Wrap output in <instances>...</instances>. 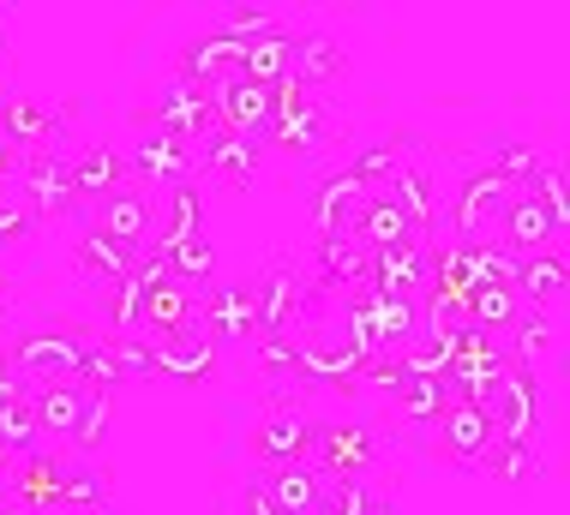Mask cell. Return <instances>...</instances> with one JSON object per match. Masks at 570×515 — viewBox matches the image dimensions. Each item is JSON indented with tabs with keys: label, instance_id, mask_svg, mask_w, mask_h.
<instances>
[{
	"label": "cell",
	"instance_id": "6da1fadb",
	"mask_svg": "<svg viewBox=\"0 0 570 515\" xmlns=\"http://www.w3.org/2000/svg\"><path fill=\"white\" fill-rule=\"evenodd\" d=\"M481 414L492 419V438L534 444V432H541V384H534V372L529 366H504L499 378L487 384Z\"/></svg>",
	"mask_w": 570,
	"mask_h": 515
},
{
	"label": "cell",
	"instance_id": "7a4b0ae2",
	"mask_svg": "<svg viewBox=\"0 0 570 515\" xmlns=\"http://www.w3.org/2000/svg\"><path fill=\"white\" fill-rule=\"evenodd\" d=\"M85 348H90V341H79L72 330H24L19 341H12V378L30 384V389L60 384V378H79Z\"/></svg>",
	"mask_w": 570,
	"mask_h": 515
},
{
	"label": "cell",
	"instance_id": "3957f363",
	"mask_svg": "<svg viewBox=\"0 0 570 515\" xmlns=\"http://www.w3.org/2000/svg\"><path fill=\"white\" fill-rule=\"evenodd\" d=\"M522 192V186H511L499 175V168H481V175H469V186H462V198L451 205V222H456V234H462V246H481L499 234V222H504V210H511V198Z\"/></svg>",
	"mask_w": 570,
	"mask_h": 515
},
{
	"label": "cell",
	"instance_id": "277c9868",
	"mask_svg": "<svg viewBox=\"0 0 570 515\" xmlns=\"http://www.w3.org/2000/svg\"><path fill=\"white\" fill-rule=\"evenodd\" d=\"M283 150L295 156H318L325 150V108L313 102V90H301L295 78H283V85H271V132Z\"/></svg>",
	"mask_w": 570,
	"mask_h": 515
},
{
	"label": "cell",
	"instance_id": "5b68a950",
	"mask_svg": "<svg viewBox=\"0 0 570 515\" xmlns=\"http://www.w3.org/2000/svg\"><path fill=\"white\" fill-rule=\"evenodd\" d=\"M499 240H504L499 252L522 264V258L559 252V246H564V228L547 216V205H541V198L517 192V198H511V210H504V222H499Z\"/></svg>",
	"mask_w": 570,
	"mask_h": 515
},
{
	"label": "cell",
	"instance_id": "8992f818",
	"mask_svg": "<svg viewBox=\"0 0 570 515\" xmlns=\"http://www.w3.org/2000/svg\"><path fill=\"white\" fill-rule=\"evenodd\" d=\"M210 115H217V127L235 132V138H265L271 132V90L235 72L210 90Z\"/></svg>",
	"mask_w": 570,
	"mask_h": 515
},
{
	"label": "cell",
	"instance_id": "52a82bcc",
	"mask_svg": "<svg viewBox=\"0 0 570 515\" xmlns=\"http://www.w3.org/2000/svg\"><path fill=\"white\" fill-rule=\"evenodd\" d=\"M157 132L180 138V145H205L217 132V115H210V90L193 85V78H175L157 102Z\"/></svg>",
	"mask_w": 570,
	"mask_h": 515
},
{
	"label": "cell",
	"instance_id": "ba28073f",
	"mask_svg": "<svg viewBox=\"0 0 570 515\" xmlns=\"http://www.w3.org/2000/svg\"><path fill=\"white\" fill-rule=\"evenodd\" d=\"M313 456H318L313 467L325 479H361L379 456V438L366 426H318L313 432Z\"/></svg>",
	"mask_w": 570,
	"mask_h": 515
},
{
	"label": "cell",
	"instance_id": "9c48e42d",
	"mask_svg": "<svg viewBox=\"0 0 570 515\" xmlns=\"http://www.w3.org/2000/svg\"><path fill=\"white\" fill-rule=\"evenodd\" d=\"M90 228H102L109 240H120L127 252H138V246L150 240V228H157V198L138 192V186H120V192H109L97 205V222Z\"/></svg>",
	"mask_w": 570,
	"mask_h": 515
},
{
	"label": "cell",
	"instance_id": "30bf717a",
	"mask_svg": "<svg viewBox=\"0 0 570 515\" xmlns=\"http://www.w3.org/2000/svg\"><path fill=\"white\" fill-rule=\"evenodd\" d=\"M60 479H67V467L55 456H37V449H30V456L12 462L7 486H12V504L24 515H55L60 509Z\"/></svg>",
	"mask_w": 570,
	"mask_h": 515
},
{
	"label": "cell",
	"instance_id": "8fae6325",
	"mask_svg": "<svg viewBox=\"0 0 570 515\" xmlns=\"http://www.w3.org/2000/svg\"><path fill=\"white\" fill-rule=\"evenodd\" d=\"M313 419L295 414V408H283V414H271L265 426L253 432V456L265 462V467H283V462H306L313 456Z\"/></svg>",
	"mask_w": 570,
	"mask_h": 515
},
{
	"label": "cell",
	"instance_id": "7c38bea8",
	"mask_svg": "<svg viewBox=\"0 0 570 515\" xmlns=\"http://www.w3.org/2000/svg\"><path fill=\"white\" fill-rule=\"evenodd\" d=\"M85 402H90V389L79 378H60V384L30 389V419H37V438H72Z\"/></svg>",
	"mask_w": 570,
	"mask_h": 515
},
{
	"label": "cell",
	"instance_id": "4fadbf2b",
	"mask_svg": "<svg viewBox=\"0 0 570 515\" xmlns=\"http://www.w3.org/2000/svg\"><path fill=\"white\" fill-rule=\"evenodd\" d=\"M258 492L276 504V515H313L318 497H325V474L313 462H283L258 479Z\"/></svg>",
	"mask_w": 570,
	"mask_h": 515
},
{
	"label": "cell",
	"instance_id": "5bb4252c",
	"mask_svg": "<svg viewBox=\"0 0 570 515\" xmlns=\"http://www.w3.org/2000/svg\"><path fill=\"white\" fill-rule=\"evenodd\" d=\"M439 444L451 449L462 467H481V456L492 449V419L481 414V402H451L439 414Z\"/></svg>",
	"mask_w": 570,
	"mask_h": 515
},
{
	"label": "cell",
	"instance_id": "9a60e30c",
	"mask_svg": "<svg viewBox=\"0 0 570 515\" xmlns=\"http://www.w3.org/2000/svg\"><path fill=\"white\" fill-rule=\"evenodd\" d=\"M205 336L217 341H246V336H258V306H253V288L246 283H228V288H210V300H205Z\"/></svg>",
	"mask_w": 570,
	"mask_h": 515
},
{
	"label": "cell",
	"instance_id": "2e32d148",
	"mask_svg": "<svg viewBox=\"0 0 570 515\" xmlns=\"http://www.w3.org/2000/svg\"><path fill=\"white\" fill-rule=\"evenodd\" d=\"M0 138L19 145L24 156H49L55 138H60V120L42 102H30V97H7L0 102Z\"/></svg>",
	"mask_w": 570,
	"mask_h": 515
},
{
	"label": "cell",
	"instance_id": "e0dca14e",
	"mask_svg": "<svg viewBox=\"0 0 570 515\" xmlns=\"http://www.w3.org/2000/svg\"><path fill=\"white\" fill-rule=\"evenodd\" d=\"M19 192H24V205H30V216H49V210H67L72 198V162L60 150H49V156H30V168H24V180H19Z\"/></svg>",
	"mask_w": 570,
	"mask_h": 515
},
{
	"label": "cell",
	"instance_id": "ac0fdd59",
	"mask_svg": "<svg viewBox=\"0 0 570 515\" xmlns=\"http://www.w3.org/2000/svg\"><path fill=\"white\" fill-rule=\"evenodd\" d=\"M366 186L348 175H331L325 186H318V198H313V222H318V240H336V234H354V222H361V205H366Z\"/></svg>",
	"mask_w": 570,
	"mask_h": 515
},
{
	"label": "cell",
	"instance_id": "d6986e66",
	"mask_svg": "<svg viewBox=\"0 0 570 515\" xmlns=\"http://www.w3.org/2000/svg\"><path fill=\"white\" fill-rule=\"evenodd\" d=\"M511 288H517L522 311H547V318H552V306H559V294H564V252L522 258L517 276H511Z\"/></svg>",
	"mask_w": 570,
	"mask_h": 515
},
{
	"label": "cell",
	"instance_id": "ffe728a7",
	"mask_svg": "<svg viewBox=\"0 0 570 515\" xmlns=\"http://www.w3.org/2000/svg\"><path fill=\"white\" fill-rule=\"evenodd\" d=\"M384 192L396 198V210L409 216V228H414V240H426V228H433V216H439V198H433V175H426L421 162H396V175Z\"/></svg>",
	"mask_w": 570,
	"mask_h": 515
},
{
	"label": "cell",
	"instance_id": "44dd1931",
	"mask_svg": "<svg viewBox=\"0 0 570 515\" xmlns=\"http://www.w3.org/2000/svg\"><path fill=\"white\" fill-rule=\"evenodd\" d=\"M163 264H168V276H175L180 288H210V283H217V246H210L205 228L168 240L163 246Z\"/></svg>",
	"mask_w": 570,
	"mask_h": 515
},
{
	"label": "cell",
	"instance_id": "7402d4cb",
	"mask_svg": "<svg viewBox=\"0 0 570 515\" xmlns=\"http://www.w3.org/2000/svg\"><path fill=\"white\" fill-rule=\"evenodd\" d=\"M288 67H295V37H288L283 24L276 30H265V37H253L240 49V78H253V85H283L288 78Z\"/></svg>",
	"mask_w": 570,
	"mask_h": 515
},
{
	"label": "cell",
	"instance_id": "603a6c76",
	"mask_svg": "<svg viewBox=\"0 0 570 515\" xmlns=\"http://www.w3.org/2000/svg\"><path fill=\"white\" fill-rule=\"evenodd\" d=\"M354 240H361L366 252H391V246L414 240V228H409V216L396 210V198H391V192H373V198L361 205V222H354Z\"/></svg>",
	"mask_w": 570,
	"mask_h": 515
},
{
	"label": "cell",
	"instance_id": "cb8c5ba5",
	"mask_svg": "<svg viewBox=\"0 0 570 515\" xmlns=\"http://www.w3.org/2000/svg\"><path fill=\"white\" fill-rule=\"evenodd\" d=\"M295 300H301L295 270H288V264H276V270L265 276V283L253 288V306H258V336L283 341V336H288V311H295Z\"/></svg>",
	"mask_w": 570,
	"mask_h": 515
},
{
	"label": "cell",
	"instance_id": "d4e9b609",
	"mask_svg": "<svg viewBox=\"0 0 570 515\" xmlns=\"http://www.w3.org/2000/svg\"><path fill=\"white\" fill-rule=\"evenodd\" d=\"M150 366L168 372V378L198 384V378H210V372H217V341H210V336L198 341L187 330V336H175V341H157V348H150Z\"/></svg>",
	"mask_w": 570,
	"mask_h": 515
},
{
	"label": "cell",
	"instance_id": "484cf974",
	"mask_svg": "<svg viewBox=\"0 0 570 515\" xmlns=\"http://www.w3.org/2000/svg\"><path fill=\"white\" fill-rule=\"evenodd\" d=\"M72 258H79V270L90 276V283H109V288L138 264V252H127V246L109 240L102 228H85V234H79V246H72Z\"/></svg>",
	"mask_w": 570,
	"mask_h": 515
},
{
	"label": "cell",
	"instance_id": "4316f807",
	"mask_svg": "<svg viewBox=\"0 0 570 515\" xmlns=\"http://www.w3.org/2000/svg\"><path fill=\"white\" fill-rule=\"evenodd\" d=\"M198 162L217 168L228 186H246V180L258 175V138H235V132L217 127V132L205 138V150H198Z\"/></svg>",
	"mask_w": 570,
	"mask_h": 515
},
{
	"label": "cell",
	"instance_id": "83f0119b",
	"mask_svg": "<svg viewBox=\"0 0 570 515\" xmlns=\"http://www.w3.org/2000/svg\"><path fill=\"white\" fill-rule=\"evenodd\" d=\"M373 306H379V348H391V354H403L409 341H421V300L414 294H373Z\"/></svg>",
	"mask_w": 570,
	"mask_h": 515
},
{
	"label": "cell",
	"instance_id": "f1b7e54d",
	"mask_svg": "<svg viewBox=\"0 0 570 515\" xmlns=\"http://www.w3.org/2000/svg\"><path fill=\"white\" fill-rule=\"evenodd\" d=\"M301 90L313 85H331V78H343V49L325 37V30H313V37H295V67H288Z\"/></svg>",
	"mask_w": 570,
	"mask_h": 515
},
{
	"label": "cell",
	"instance_id": "f546056e",
	"mask_svg": "<svg viewBox=\"0 0 570 515\" xmlns=\"http://www.w3.org/2000/svg\"><path fill=\"white\" fill-rule=\"evenodd\" d=\"M132 168L150 175V180H180L193 168V150L180 145V138H168V132H145L138 150H132Z\"/></svg>",
	"mask_w": 570,
	"mask_h": 515
},
{
	"label": "cell",
	"instance_id": "4dcf8cb0",
	"mask_svg": "<svg viewBox=\"0 0 570 515\" xmlns=\"http://www.w3.org/2000/svg\"><path fill=\"white\" fill-rule=\"evenodd\" d=\"M120 175H127V162H120L115 150H85V156H72V192L79 198H109L120 192Z\"/></svg>",
	"mask_w": 570,
	"mask_h": 515
},
{
	"label": "cell",
	"instance_id": "1f68e13d",
	"mask_svg": "<svg viewBox=\"0 0 570 515\" xmlns=\"http://www.w3.org/2000/svg\"><path fill=\"white\" fill-rule=\"evenodd\" d=\"M511 336L517 341L504 354H511V366H529V372H534V360H547V354L559 348V324H552L547 311H522V318L511 324Z\"/></svg>",
	"mask_w": 570,
	"mask_h": 515
},
{
	"label": "cell",
	"instance_id": "d6a6232c",
	"mask_svg": "<svg viewBox=\"0 0 570 515\" xmlns=\"http://www.w3.org/2000/svg\"><path fill=\"white\" fill-rule=\"evenodd\" d=\"M396 408H403V419H414V426H439V414L451 408V389L439 378H403L396 384Z\"/></svg>",
	"mask_w": 570,
	"mask_h": 515
},
{
	"label": "cell",
	"instance_id": "836d02e7",
	"mask_svg": "<svg viewBox=\"0 0 570 515\" xmlns=\"http://www.w3.org/2000/svg\"><path fill=\"white\" fill-rule=\"evenodd\" d=\"M0 449H7L12 462L37 449V419H30V389H19V396H7V402H0Z\"/></svg>",
	"mask_w": 570,
	"mask_h": 515
},
{
	"label": "cell",
	"instance_id": "e575fe53",
	"mask_svg": "<svg viewBox=\"0 0 570 515\" xmlns=\"http://www.w3.org/2000/svg\"><path fill=\"white\" fill-rule=\"evenodd\" d=\"M481 467L492 479H534V474H541V449H534V444H511V438H492Z\"/></svg>",
	"mask_w": 570,
	"mask_h": 515
},
{
	"label": "cell",
	"instance_id": "d590c367",
	"mask_svg": "<svg viewBox=\"0 0 570 515\" xmlns=\"http://www.w3.org/2000/svg\"><path fill=\"white\" fill-rule=\"evenodd\" d=\"M318 264H325V283H354V276H366L373 252H366L354 234H336V240L318 246Z\"/></svg>",
	"mask_w": 570,
	"mask_h": 515
},
{
	"label": "cell",
	"instance_id": "8d00e7d4",
	"mask_svg": "<svg viewBox=\"0 0 570 515\" xmlns=\"http://www.w3.org/2000/svg\"><path fill=\"white\" fill-rule=\"evenodd\" d=\"M79 384L85 389H115L127 384V372H120V354H115V341H102V348H85V366H79Z\"/></svg>",
	"mask_w": 570,
	"mask_h": 515
},
{
	"label": "cell",
	"instance_id": "74e56055",
	"mask_svg": "<svg viewBox=\"0 0 570 515\" xmlns=\"http://www.w3.org/2000/svg\"><path fill=\"white\" fill-rule=\"evenodd\" d=\"M109 402H115L109 389H90L79 426H72V444H79V449H102V438H109Z\"/></svg>",
	"mask_w": 570,
	"mask_h": 515
},
{
	"label": "cell",
	"instance_id": "f35d334b",
	"mask_svg": "<svg viewBox=\"0 0 570 515\" xmlns=\"http://www.w3.org/2000/svg\"><path fill=\"white\" fill-rule=\"evenodd\" d=\"M348 175L361 180L366 192H384V186H391V175H396V150H391V145H373V150H361V162H354Z\"/></svg>",
	"mask_w": 570,
	"mask_h": 515
},
{
	"label": "cell",
	"instance_id": "ab89813d",
	"mask_svg": "<svg viewBox=\"0 0 570 515\" xmlns=\"http://www.w3.org/2000/svg\"><path fill=\"white\" fill-rule=\"evenodd\" d=\"M30 222H37V216H30L24 192H19V186H7V192H0V240H19Z\"/></svg>",
	"mask_w": 570,
	"mask_h": 515
},
{
	"label": "cell",
	"instance_id": "60d3db41",
	"mask_svg": "<svg viewBox=\"0 0 570 515\" xmlns=\"http://www.w3.org/2000/svg\"><path fill=\"white\" fill-rule=\"evenodd\" d=\"M492 168H499V175L511 180V186H529V175L541 168V156H534L529 145H504V150H499V162H492Z\"/></svg>",
	"mask_w": 570,
	"mask_h": 515
},
{
	"label": "cell",
	"instance_id": "b9f144b4",
	"mask_svg": "<svg viewBox=\"0 0 570 515\" xmlns=\"http://www.w3.org/2000/svg\"><path fill=\"white\" fill-rule=\"evenodd\" d=\"M24 168H30V156H24L19 145H7V138H0V192H7V186H19Z\"/></svg>",
	"mask_w": 570,
	"mask_h": 515
},
{
	"label": "cell",
	"instance_id": "7bdbcfd3",
	"mask_svg": "<svg viewBox=\"0 0 570 515\" xmlns=\"http://www.w3.org/2000/svg\"><path fill=\"white\" fill-rule=\"evenodd\" d=\"M246 515H276V504H271V497L253 486V492H246Z\"/></svg>",
	"mask_w": 570,
	"mask_h": 515
},
{
	"label": "cell",
	"instance_id": "ee69618b",
	"mask_svg": "<svg viewBox=\"0 0 570 515\" xmlns=\"http://www.w3.org/2000/svg\"><path fill=\"white\" fill-rule=\"evenodd\" d=\"M7 396H19V378H12V366H7V354H0V402Z\"/></svg>",
	"mask_w": 570,
	"mask_h": 515
},
{
	"label": "cell",
	"instance_id": "f6af8a7d",
	"mask_svg": "<svg viewBox=\"0 0 570 515\" xmlns=\"http://www.w3.org/2000/svg\"><path fill=\"white\" fill-rule=\"evenodd\" d=\"M0 515H24L19 504H12V497H0Z\"/></svg>",
	"mask_w": 570,
	"mask_h": 515
},
{
	"label": "cell",
	"instance_id": "bcb514c9",
	"mask_svg": "<svg viewBox=\"0 0 570 515\" xmlns=\"http://www.w3.org/2000/svg\"><path fill=\"white\" fill-rule=\"evenodd\" d=\"M12 456H7V449H0V486H7V474H12V467H7Z\"/></svg>",
	"mask_w": 570,
	"mask_h": 515
},
{
	"label": "cell",
	"instance_id": "7dc6e473",
	"mask_svg": "<svg viewBox=\"0 0 570 515\" xmlns=\"http://www.w3.org/2000/svg\"><path fill=\"white\" fill-rule=\"evenodd\" d=\"M0 300H7V264H0Z\"/></svg>",
	"mask_w": 570,
	"mask_h": 515
},
{
	"label": "cell",
	"instance_id": "c3c4849f",
	"mask_svg": "<svg viewBox=\"0 0 570 515\" xmlns=\"http://www.w3.org/2000/svg\"><path fill=\"white\" fill-rule=\"evenodd\" d=\"M90 515H120V509H115V504H102V509H90Z\"/></svg>",
	"mask_w": 570,
	"mask_h": 515
}]
</instances>
